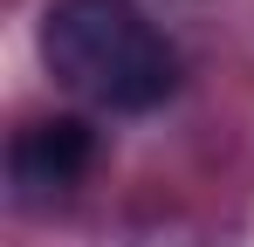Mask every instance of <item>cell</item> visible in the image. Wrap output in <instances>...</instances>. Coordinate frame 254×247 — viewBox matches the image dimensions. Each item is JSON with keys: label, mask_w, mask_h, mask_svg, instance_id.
<instances>
[{"label": "cell", "mask_w": 254, "mask_h": 247, "mask_svg": "<svg viewBox=\"0 0 254 247\" xmlns=\"http://www.w3.org/2000/svg\"><path fill=\"white\" fill-rule=\"evenodd\" d=\"M42 62L69 96L110 117H144L179 89V55L137 0H48Z\"/></svg>", "instance_id": "obj_1"}, {"label": "cell", "mask_w": 254, "mask_h": 247, "mask_svg": "<svg viewBox=\"0 0 254 247\" xmlns=\"http://www.w3.org/2000/svg\"><path fill=\"white\" fill-rule=\"evenodd\" d=\"M96 165V130L83 117H35L14 130L7 144V185H14V206L42 213V206H62L83 172Z\"/></svg>", "instance_id": "obj_2"}]
</instances>
